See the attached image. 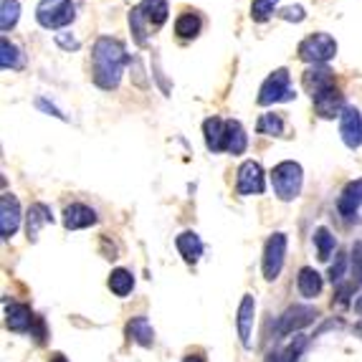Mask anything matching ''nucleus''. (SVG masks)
Returning <instances> with one entry per match:
<instances>
[{"mask_svg": "<svg viewBox=\"0 0 362 362\" xmlns=\"http://www.w3.org/2000/svg\"><path fill=\"white\" fill-rule=\"evenodd\" d=\"M56 43L61 46V49H66V51H77L81 43L74 38V36H69V33H56Z\"/></svg>", "mask_w": 362, "mask_h": 362, "instance_id": "c9c22d12", "label": "nucleus"}, {"mask_svg": "<svg viewBox=\"0 0 362 362\" xmlns=\"http://www.w3.org/2000/svg\"><path fill=\"white\" fill-rule=\"evenodd\" d=\"M314 246H317L320 261H329V256L334 253V246H337V241H334V236L329 233V228L320 226V228L314 230Z\"/></svg>", "mask_w": 362, "mask_h": 362, "instance_id": "cd10ccee", "label": "nucleus"}, {"mask_svg": "<svg viewBox=\"0 0 362 362\" xmlns=\"http://www.w3.org/2000/svg\"><path fill=\"white\" fill-rule=\"evenodd\" d=\"M253 322H256V299H253V294H244V299L238 304V337L246 349L251 347Z\"/></svg>", "mask_w": 362, "mask_h": 362, "instance_id": "9b49d317", "label": "nucleus"}, {"mask_svg": "<svg viewBox=\"0 0 362 362\" xmlns=\"http://www.w3.org/2000/svg\"><path fill=\"white\" fill-rule=\"evenodd\" d=\"M175 246H178L180 256L185 258L188 264H195V261L203 256V241L195 230H182L180 236L175 238Z\"/></svg>", "mask_w": 362, "mask_h": 362, "instance_id": "6ab92c4d", "label": "nucleus"}, {"mask_svg": "<svg viewBox=\"0 0 362 362\" xmlns=\"http://www.w3.org/2000/svg\"><path fill=\"white\" fill-rule=\"evenodd\" d=\"M23 63H26L23 51L18 49L15 43L8 41V38H3V41H0V66H3V69H10V71H18V69H23Z\"/></svg>", "mask_w": 362, "mask_h": 362, "instance_id": "5701e85b", "label": "nucleus"}, {"mask_svg": "<svg viewBox=\"0 0 362 362\" xmlns=\"http://www.w3.org/2000/svg\"><path fill=\"white\" fill-rule=\"evenodd\" d=\"M54 223V216H51V208L46 203H33L31 208H28V216H26V233H28V241H36L38 233H41L43 226H49Z\"/></svg>", "mask_w": 362, "mask_h": 362, "instance_id": "dca6fc26", "label": "nucleus"}, {"mask_svg": "<svg viewBox=\"0 0 362 362\" xmlns=\"http://www.w3.org/2000/svg\"><path fill=\"white\" fill-rule=\"evenodd\" d=\"M297 94L292 91V81H289V71L286 69H276L272 77L261 84V91H258V104L269 107L276 104V102H289Z\"/></svg>", "mask_w": 362, "mask_h": 362, "instance_id": "39448f33", "label": "nucleus"}, {"mask_svg": "<svg viewBox=\"0 0 362 362\" xmlns=\"http://www.w3.org/2000/svg\"><path fill=\"white\" fill-rule=\"evenodd\" d=\"M182 362H205V357L203 355H188Z\"/></svg>", "mask_w": 362, "mask_h": 362, "instance_id": "58836bf2", "label": "nucleus"}, {"mask_svg": "<svg viewBox=\"0 0 362 362\" xmlns=\"http://www.w3.org/2000/svg\"><path fill=\"white\" fill-rule=\"evenodd\" d=\"M97 221H99L97 210L84 205V203H71V205H66V210H63V226H66V230L89 228V226H94Z\"/></svg>", "mask_w": 362, "mask_h": 362, "instance_id": "f8f14e48", "label": "nucleus"}, {"mask_svg": "<svg viewBox=\"0 0 362 362\" xmlns=\"http://www.w3.org/2000/svg\"><path fill=\"white\" fill-rule=\"evenodd\" d=\"M246 147H249V137H246L244 125L236 122V119H228L226 122V152L244 155Z\"/></svg>", "mask_w": 362, "mask_h": 362, "instance_id": "4be33fe9", "label": "nucleus"}, {"mask_svg": "<svg viewBox=\"0 0 362 362\" xmlns=\"http://www.w3.org/2000/svg\"><path fill=\"white\" fill-rule=\"evenodd\" d=\"M314 109H317V114H320L322 119H334V117H342V111L347 109L345 107V99H342L340 89L337 86H332V89L322 91L320 97H314Z\"/></svg>", "mask_w": 362, "mask_h": 362, "instance_id": "ddd939ff", "label": "nucleus"}, {"mask_svg": "<svg viewBox=\"0 0 362 362\" xmlns=\"http://www.w3.org/2000/svg\"><path fill=\"white\" fill-rule=\"evenodd\" d=\"M31 324H33V314L26 304H18V301L6 304V327L10 332H28Z\"/></svg>", "mask_w": 362, "mask_h": 362, "instance_id": "f3484780", "label": "nucleus"}, {"mask_svg": "<svg viewBox=\"0 0 362 362\" xmlns=\"http://www.w3.org/2000/svg\"><path fill=\"white\" fill-rule=\"evenodd\" d=\"M139 8H142L145 18L152 23V26H162V23L167 21V15H170V8H167L165 0H142Z\"/></svg>", "mask_w": 362, "mask_h": 362, "instance_id": "393cba45", "label": "nucleus"}, {"mask_svg": "<svg viewBox=\"0 0 362 362\" xmlns=\"http://www.w3.org/2000/svg\"><path fill=\"white\" fill-rule=\"evenodd\" d=\"M200 15L188 10V13H182L178 21H175V33L180 36V38H195V36L200 33Z\"/></svg>", "mask_w": 362, "mask_h": 362, "instance_id": "bb28decb", "label": "nucleus"}, {"mask_svg": "<svg viewBox=\"0 0 362 362\" xmlns=\"http://www.w3.org/2000/svg\"><path fill=\"white\" fill-rule=\"evenodd\" d=\"M334 86V74L327 66H309L304 71V89L309 91V97H320L322 91H327Z\"/></svg>", "mask_w": 362, "mask_h": 362, "instance_id": "4468645a", "label": "nucleus"}, {"mask_svg": "<svg viewBox=\"0 0 362 362\" xmlns=\"http://www.w3.org/2000/svg\"><path fill=\"white\" fill-rule=\"evenodd\" d=\"M337 56V41L329 33H312L299 43V58L309 66H324Z\"/></svg>", "mask_w": 362, "mask_h": 362, "instance_id": "7ed1b4c3", "label": "nucleus"}, {"mask_svg": "<svg viewBox=\"0 0 362 362\" xmlns=\"http://www.w3.org/2000/svg\"><path fill=\"white\" fill-rule=\"evenodd\" d=\"M347 256L345 253H340V256H334V264L329 266V278H332V284H340L342 276H345V272H347Z\"/></svg>", "mask_w": 362, "mask_h": 362, "instance_id": "72a5a7b5", "label": "nucleus"}, {"mask_svg": "<svg viewBox=\"0 0 362 362\" xmlns=\"http://www.w3.org/2000/svg\"><path fill=\"white\" fill-rule=\"evenodd\" d=\"M91 61H94V84L111 91L117 89L119 81H122V71H125L129 56H127L125 46L117 38L102 36L91 49Z\"/></svg>", "mask_w": 362, "mask_h": 362, "instance_id": "f257e3e1", "label": "nucleus"}, {"mask_svg": "<svg viewBox=\"0 0 362 362\" xmlns=\"http://www.w3.org/2000/svg\"><path fill=\"white\" fill-rule=\"evenodd\" d=\"M21 218H23V213H21V203H18V198L6 193L0 198V238H3V241L15 236V230L21 226Z\"/></svg>", "mask_w": 362, "mask_h": 362, "instance_id": "1a4fd4ad", "label": "nucleus"}, {"mask_svg": "<svg viewBox=\"0 0 362 362\" xmlns=\"http://www.w3.org/2000/svg\"><path fill=\"white\" fill-rule=\"evenodd\" d=\"M320 317V312L314 309V306H309V304H294V306H289L281 317H278V322H276V334L278 337H289V334H294V332H299V329H304V327H309L314 320Z\"/></svg>", "mask_w": 362, "mask_h": 362, "instance_id": "423d86ee", "label": "nucleus"}, {"mask_svg": "<svg viewBox=\"0 0 362 362\" xmlns=\"http://www.w3.org/2000/svg\"><path fill=\"white\" fill-rule=\"evenodd\" d=\"M349 272H352V284L362 286V241H355L352 256H349Z\"/></svg>", "mask_w": 362, "mask_h": 362, "instance_id": "473e14b6", "label": "nucleus"}, {"mask_svg": "<svg viewBox=\"0 0 362 362\" xmlns=\"http://www.w3.org/2000/svg\"><path fill=\"white\" fill-rule=\"evenodd\" d=\"M266 362H284V360H281V352H269V355H266Z\"/></svg>", "mask_w": 362, "mask_h": 362, "instance_id": "4c0bfd02", "label": "nucleus"}, {"mask_svg": "<svg viewBox=\"0 0 362 362\" xmlns=\"http://www.w3.org/2000/svg\"><path fill=\"white\" fill-rule=\"evenodd\" d=\"M301 182H304V170H301L299 162L284 160L272 170V185L278 200H297L301 193Z\"/></svg>", "mask_w": 362, "mask_h": 362, "instance_id": "f03ea898", "label": "nucleus"}, {"mask_svg": "<svg viewBox=\"0 0 362 362\" xmlns=\"http://www.w3.org/2000/svg\"><path fill=\"white\" fill-rule=\"evenodd\" d=\"M297 286H299V294L304 297V299H317V297L322 294V286H324V281H322L320 272H314L312 266H304V269H299Z\"/></svg>", "mask_w": 362, "mask_h": 362, "instance_id": "aec40b11", "label": "nucleus"}, {"mask_svg": "<svg viewBox=\"0 0 362 362\" xmlns=\"http://www.w3.org/2000/svg\"><path fill=\"white\" fill-rule=\"evenodd\" d=\"M284 261H286V233H274L266 241L264 261H261L266 281H276L281 269H284Z\"/></svg>", "mask_w": 362, "mask_h": 362, "instance_id": "0eeeda50", "label": "nucleus"}, {"mask_svg": "<svg viewBox=\"0 0 362 362\" xmlns=\"http://www.w3.org/2000/svg\"><path fill=\"white\" fill-rule=\"evenodd\" d=\"M236 190H238V195H261L266 190L264 167L258 165L256 160L241 162V167H238V178H236Z\"/></svg>", "mask_w": 362, "mask_h": 362, "instance_id": "6e6552de", "label": "nucleus"}, {"mask_svg": "<svg viewBox=\"0 0 362 362\" xmlns=\"http://www.w3.org/2000/svg\"><path fill=\"white\" fill-rule=\"evenodd\" d=\"M49 362H69V360H66V357H63L61 352H56V355H51Z\"/></svg>", "mask_w": 362, "mask_h": 362, "instance_id": "ea45409f", "label": "nucleus"}, {"mask_svg": "<svg viewBox=\"0 0 362 362\" xmlns=\"http://www.w3.org/2000/svg\"><path fill=\"white\" fill-rule=\"evenodd\" d=\"M147 18L145 13H142V8H132L129 10V28H132V33H134V41H137V46H145L147 43Z\"/></svg>", "mask_w": 362, "mask_h": 362, "instance_id": "c756f323", "label": "nucleus"}, {"mask_svg": "<svg viewBox=\"0 0 362 362\" xmlns=\"http://www.w3.org/2000/svg\"><path fill=\"white\" fill-rule=\"evenodd\" d=\"M278 0H253V6H251V18L256 23H264L269 21L274 15V10H276Z\"/></svg>", "mask_w": 362, "mask_h": 362, "instance_id": "2f4dec72", "label": "nucleus"}, {"mask_svg": "<svg viewBox=\"0 0 362 362\" xmlns=\"http://www.w3.org/2000/svg\"><path fill=\"white\" fill-rule=\"evenodd\" d=\"M355 312H360V314H362V297H360V299L355 301Z\"/></svg>", "mask_w": 362, "mask_h": 362, "instance_id": "a19ab883", "label": "nucleus"}, {"mask_svg": "<svg viewBox=\"0 0 362 362\" xmlns=\"http://www.w3.org/2000/svg\"><path fill=\"white\" fill-rule=\"evenodd\" d=\"M36 107H38V109H43V111H49L51 117H58V119H63V114L58 109H56L54 104H49V102H46V99H38V102H36Z\"/></svg>", "mask_w": 362, "mask_h": 362, "instance_id": "e433bc0d", "label": "nucleus"}, {"mask_svg": "<svg viewBox=\"0 0 362 362\" xmlns=\"http://www.w3.org/2000/svg\"><path fill=\"white\" fill-rule=\"evenodd\" d=\"M36 18L43 28H66L77 18V8L71 0H43L36 10Z\"/></svg>", "mask_w": 362, "mask_h": 362, "instance_id": "20e7f679", "label": "nucleus"}, {"mask_svg": "<svg viewBox=\"0 0 362 362\" xmlns=\"http://www.w3.org/2000/svg\"><path fill=\"white\" fill-rule=\"evenodd\" d=\"M278 15H281L284 21H294V23H301L306 18L304 8H301V6H289V8H284V10H281Z\"/></svg>", "mask_w": 362, "mask_h": 362, "instance_id": "f704fd0d", "label": "nucleus"}, {"mask_svg": "<svg viewBox=\"0 0 362 362\" xmlns=\"http://www.w3.org/2000/svg\"><path fill=\"white\" fill-rule=\"evenodd\" d=\"M360 205H362V178L345 185L342 195L337 198V210H340L342 218H352L360 210Z\"/></svg>", "mask_w": 362, "mask_h": 362, "instance_id": "2eb2a0df", "label": "nucleus"}, {"mask_svg": "<svg viewBox=\"0 0 362 362\" xmlns=\"http://www.w3.org/2000/svg\"><path fill=\"white\" fill-rule=\"evenodd\" d=\"M18 18H21V3L18 0H3V6H0V28H3V33L15 28Z\"/></svg>", "mask_w": 362, "mask_h": 362, "instance_id": "c85d7f7f", "label": "nucleus"}, {"mask_svg": "<svg viewBox=\"0 0 362 362\" xmlns=\"http://www.w3.org/2000/svg\"><path fill=\"white\" fill-rule=\"evenodd\" d=\"M203 134H205V147L210 152H223L226 150V122L221 117H208L203 122Z\"/></svg>", "mask_w": 362, "mask_h": 362, "instance_id": "a211bd4d", "label": "nucleus"}, {"mask_svg": "<svg viewBox=\"0 0 362 362\" xmlns=\"http://www.w3.org/2000/svg\"><path fill=\"white\" fill-rule=\"evenodd\" d=\"M306 345H309V337L306 334H294V340L281 349V360L284 362H297L301 355H304Z\"/></svg>", "mask_w": 362, "mask_h": 362, "instance_id": "7c9ffc66", "label": "nucleus"}, {"mask_svg": "<svg viewBox=\"0 0 362 362\" xmlns=\"http://www.w3.org/2000/svg\"><path fill=\"white\" fill-rule=\"evenodd\" d=\"M340 137L349 150L362 147V114L355 107H347L340 117Z\"/></svg>", "mask_w": 362, "mask_h": 362, "instance_id": "9d476101", "label": "nucleus"}, {"mask_svg": "<svg viewBox=\"0 0 362 362\" xmlns=\"http://www.w3.org/2000/svg\"><path fill=\"white\" fill-rule=\"evenodd\" d=\"M127 337L132 342H137L139 347H152L155 345V327L150 324L147 317H134L127 324Z\"/></svg>", "mask_w": 362, "mask_h": 362, "instance_id": "412c9836", "label": "nucleus"}, {"mask_svg": "<svg viewBox=\"0 0 362 362\" xmlns=\"http://www.w3.org/2000/svg\"><path fill=\"white\" fill-rule=\"evenodd\" d=\"M256 132L258 134H269V137H281V134H284V117L276 114V111L261 114L258 122H256Z\"/></svg>", "mask_w": 362, "mask_h": 362, "instance_id": "a878e982", "label": "nucleus"}, {"mask_svg": "<svg viewBox=\"0 0 362 362\" xmlns=\"http://www.w3.org/2000/svg\"><path fill=\"white\" fill-rule=\"evenodd\" d=\"M109 289L114 297H127V294H132V289H134L132 272H127V269H114V272L109 274Z\"/></svg>", "mask_w": 362, "mask_h": 362, "instance_id": "b1692460", "label": "nucleus"}]
</instances>
